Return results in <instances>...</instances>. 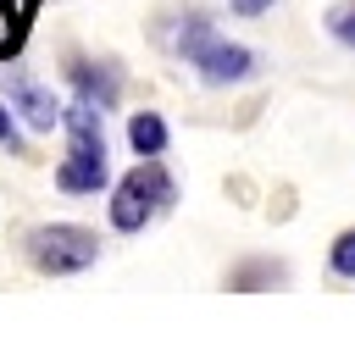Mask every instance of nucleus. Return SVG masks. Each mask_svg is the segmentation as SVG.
<instances>
[{
    "mask_svg": "<svg viewBox=\"0 0 355 338\" xmlns=\"http://www.w3.org/2000/svg\"><path fill=\"white\" fill-rule=\"evenodd\" d=\"M178 55H183V61H189L211 89L244 83V78L255 72V50H244V44L222 39V33L211 28V17H205V11H189V17H183V28H178Z\"/></svg>",
    "mask_w": 355,
    "mask_h": 338,
    "instance_id": "nucleus-1",
    "label": "nucleus"
},
{
    "mask_svg": "<svg viewBox=\"0 0 355 338\" xmlns=\"http://www.w3.org/2000/svg\"><path fill=\"white\" fill-rule=\"evenodd\" d=\"M178 199V183L161 172L155 155H144V166H133L128 177H116L111 188V227L116 233H144L155 211H166Z\"/></svg>",
    "mask_w": 355,
    "mask_h": 338,
    "instance_id": "nucleus-2",
    "label": "nucleus"
},
{
    "mask_svg": "<svg viewBox=\"0 0 355 338\" xmlns=\"http://www.w3.org/2000/svg\"><path fill=\"white\" fill-rule=\"evenodd\" d=\"M28 260L44 272V277H72V272H89L100 260V233L94 227H78V222H44L28 233Z\"/></svg>",
    "mask_w": 355,
    "mask_h": 338,
    "instance_id": "nucleus-3",
    "label": "nucleus"
},
{
    "mask_svg": "<svg viewBox=\"0 0 355 338\" xmlns=\"http://www.w3.org/2000/svg\"><path fill=\"white\" fill-rule=\"evenodd\" d=\"M0 100L33 127V133H50V127H61V105L50 100V89L39 83V78H28L22 66H0Z\"/></svg>",
    "mask_w": 355,
    "mask_h": 338,
    "instance_id": "nucleus-4",
    "label": "nucleus"
},
{
    "mask_svg": "<svg viewBox=\"0 0 355 338\" xmlns=\"http://www.w3.org/2000/svg\"><path fill=\"white\" fill-rule=\"evenodd\" d=\"M67 78H72L78 100H89V105H100V111H111V105L122 100V78H116V66H111V61L72 55V61H67Z\"/></svg>",
    "mask_w": 355,
    "mask_h": 338,
    "instance_id": "nucleus-5",
    "label": "nucleus"
},
{
    "mask_svg": "<svg viewBox=\"0 0 355 338\" xmlns=\"http://www.w3.org/2000/svg\"><path fill=\"white\" fill-rule=\"evenodd\" d=\"M105 183H111L105 150H78V144H72V155L55 166V188H61V194H100Z\"/></svg>",
    "mask_w": 355,
    "mask_h": 338,
    "instance_id": "nucleus-6",
    "label": "nucleus"
},
{
    "mask_svg": "<svg viewBox=\"0 0 355 338\" xmlns=\"http://www.w3.org/2000/svg\"><path fill=\"white\" fill-rule=\"evenodd\" d=\"M166 122H161V111H133L128 116V144L139 150V155H166Z\"/></svg>",
    "mask_w": 355,
    "mask_h": 338,
    "instance_id": "nucleus-7",
    "label": "nucleus"
},
{
    "mask_svg": "<svg viewBox=\"0 0 355 338\" xmlns=\"http://www.w3.org/2000/svg\"><path fill=\"white\" fill-rule=\"evenodd\" d=\"M233 288H261V283H288V266L283 260H244L233 277H227Z\"/></svg>",
    "mask_w": 355,
    "mask_h": 338,
    "instance_id": "nucleus-8",
    "label": "nucleus"
},
{
    "mask_svg": "<svg viewBox=\"0 0 355 338\" xmlns=\"http://www.w3.org/2000/svg\"><path fill=\"white\" fill-rule=\"evenodd\" d=\"M327 33L338 39V44H355V0H338V6H327Z\"/></svg>",
    "mask_w": 355,
    "mask_h": 338,
    "instance_id": "nucleus-9",
    "label": "nucleus"
},
{
    "mask_svg": "<svg viewBox=\"0 0 355 338\" xmlns=\"http://www.w3.org/2000/svg\"><path fill=\"white\" fill-rule=\"evenodd\" d=\"M333 272L338 277H355V227L333 238Z\"/></svg>",
    "mask_w": 355,
    "mask_h": 338,
    "instance_id": "nucleus-10",
    "label": "nucleus"
},
{
    "mask_svg": "<svg viewBox=\"0 0 355 338\" xmlns=\"http://www.w3.org/2000/svg\"><path fill=\"white\" fill-rule=\"evenodd\" d=\"M0 144L11 150V155H22V133H17V111L0 100Z\"/></svg>",
    "mask_w": 355,
    "mask_h": 338,
    "instance_id": "nucleus-11",
    "label": "nucleus"
},
{
    "mask_svg": "<svg viewBox=\"0 0 355 338\" xmlns=\"http://www.w3.org/2000/svg\"><path fill=\"white\" fill-rule=\"evenodd\" d=\"M239 17H261V11H272V0H227Z\"/></svg>",
    "mask_w": 355,
    "mask_h": 338,
    "instance_id": "nucleus-12",
    "label": "nucleus"
}]
</instances>
